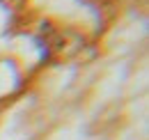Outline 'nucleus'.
I'll list each match as a JSON object with an SVG mask.
<instances>
[]
</instances>
